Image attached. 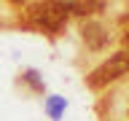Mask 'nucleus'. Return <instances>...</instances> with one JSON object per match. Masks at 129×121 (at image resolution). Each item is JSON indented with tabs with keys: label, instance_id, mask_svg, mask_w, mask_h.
<instances>
[{
	"label": "nucleus",
	"instance_id": "39448f33",
	"mask_svg": "<svg viewBox=\"0 0 129 121\" xmlns=\"http://www.w3.org/2000/svg\"><path fill=\"white\" fill-rule=\"evenodd\" d=\"M121 40H124V51H129V19H124V35H121Z\"/></svg>",
	"mask_w": 129,
	"mask_h": 121
},
{
	"label": "nucleus",
	"instance_id": "f03ea898",
	"mask_svg": "<svg viewBox=\"0 0 129 121\" xmlns=\"http://www.w3.org/2000/svg\"><path fill=\"white\" fill-rule=\"evenodd\" d=\"M126 73H129V51H116V54H110L100 67L91 70L86 83H89V89H105L108 83L118 81L121 75H126Z\"/></svg>",
	"mask_w": 129,
	"mask_h": 121
},
{
	"label": "nucleus",
	"instance_id": "f257e3e1",
	"mask_svg": "<svg viewBox=\"0 0 129 121\" xmlns=\"http://www.w3.org/2000/svg\"><path fill=\"white\" fill-rule=\"evenodd\" d=\"M30 19L38 30L59 35L67 24V8H64V3H32Z\"/></svg>",
	"mask_w": 129,
	"mask_h": 121
},
{
	"label": "nucleus",
	"instance_id": "7ed1b4c3",
	"mask_svg": "<svg viewBox=\"0 0 129 121\" xmlns=\"http://www.w3.org/2000/svg\"><path fill=\"white\" fill-rule=\"evenodd\" d=\"M81 32H83V40L89 43V48H102L105 43H108V38H110L108 30H105L100 22H86Z\"/></svg>",
	"mask_w": 129,
	"mask_h": 121
},
{
	"label": "nucleus",
	"instance_id": "20e7f679",
	"mask_svg": "<svg viewBox=\"0 0 129 121\" xmlns=\"http://www.w3.org/2000/svg\"><path fill=\"white\" fill-rule=\"evenodd\" d=\"M64 8H67V14H94V11H102L105 3H64Z\"/></svg>",
	"mask_w": 129,
	"mask_h": 121
}]
</instances>
